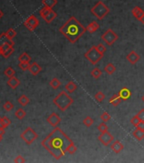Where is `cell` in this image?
I'll return each mask as SVG.
<instances>
[{"instance_id":"cell-20","label":"cell","mask_w":144,"mask_h":163,"mask_svg":"<svg viewBox=\"0 0 144 163\" xmlns=\"http://www.w3.org/2000/svg\"><path fill=\"white\" fill-rule=\"evenodd\" d=\"M100 27L99 24L97 21H92L91 23H89L87 27V31L89 33H94L95 32H97L98 29Z\"/></svg>"},{"instance_id":"cell-8","label":"cell","mask_w":144,"mask_h":163,"mask_svg":"<svg viewBox=\"0 0 144 163\" xmlns=\"http://www.w3.org/2000/svg\"><path fill=\"white\" fill-rule=\"evenodd\" d=\"M119 38V36L116 33H115L111 28L108 29L105 33L101 36V39L107 44L108 46H112L116 42Z\"/></svg>"},{"instance_id":"cell-50","label":"cell","mask_w":144,"mask_h":163,"mask_svg":"<svg viewBox=\"0 0 144 163\" xmlns=\"http://www.w3.org/2000/svg\"><path fill=\"white\" fill-rule=\"evenodd\" d=\"M142 102L144 103V94L142 96Z\"/></svg>"},{"instance_id":"cell-40","label":"cell","mask_w":144,"mask_h":163,"mask_svg":"<svg viewBox=\"0 0 144 163\" xmlns=\"http://www.w3.org/2000/svg\"><path fill=\"white\" fill-rule=\"evenodd\" d=\"M100 118H101V120L103 121H104V122H107L109 121L110 119H111V117H110V115L107 113V112H103L102 115L100 116Z\"/></svg>"},{"instance_id":"cell-5","label":"cell","mask_w":144,"mask_h":163,"mask_svg":"<svg viewBox=\"0 0 144 163\" xmlns=\"http://www.w3.org/2000/svg\"><path fill=\"white\" fill-rule=\"evenodd\" d=\"M104 55L101 54L100 52L97 49L96 46H93L91 49H89L85 53V58L92 64V65H96L99 61H101Z\"/></svg>"},{"instance_id":"cell-27","label":"cell","mask_w":144,"mask_h":163,"mask_svg":"<svg viewBox=\"0 0 144 163\" xmlns=\"http://www.w3.org/2000/svg\"><path fill=\"white\" fill-rule=\"evenodd\" d=\"M91 76L93 77L94 79H98L102 76V71L100 70L98 67H95L91 71Z\"/></svg>"},{"instance_id":"cell-11","label":"cell","mask_w":144,"mask_h":163,"mask_svg":"<svg viewBox=\"0 0 144 163\" xmlns=\"http://www.w3.org/2000/svg\"><path fill=\"white\" fill-rule=\"evenodd\" d=\"M47 123H49L52 127H56L57 126H59V124L61 122V118L57 113L53 112L51 115H49V116L47 117Z\"/></svg>"},{"instance_id":"cell-26","label":"cell","mask_w":144,"mask_h":163,"mask_svg":"<svg viewBox=\"0 0 144 163\" xmlns=\"http://www.w3.org/2000/svg\"><path fill=\"white\" fill-rule=\"evenodd\" d=\"M42 3L44 6L53 9L58 4V0H42Z\"/></svg>"},{"instance_id":"cell-47","label":"cell","mask_w":144,"mask_h":163,"mask_svg":"<svg viewBox=\"0 0 144 163\" xmlns=\"http://www.w3.org/2000/svg\"><path fill=\"white\" fill-rule=\"evenodd\" d=\"M7 44H9V46H14V42L13 41V40H10V39H9L8 41H7V42H6Z\"/></svg>"},{"instance_id":"cell-13","label":"cell","mask_w":144,"mask_h":163,"mask_svg":"<svg viewBox=\"0 0 144 163\" xmlns=\"http://www.w3.org/2000/svg\"><path fill=\"white\" fill-rule=\"evenodd\" d=\"M1 50H2V56L5 59H8L14 52V49L13 46H9V44L6 43L5 45L1 48Z\"/></svg>"},{"instance_id":"cell-48","label":"cell","mask_w":144,"mask_h":163,"mask_svg":"<svg viewBox=\"0 0 144 163\" xmlns=\"http://www.w3.org/2000/svg\"><path fill=\"white\" fill-rule=\"evenodd\" d=\"M139 21H140V22H141V23L142 24V25H144V14H143V16H142V18L140 19Z\"/></svg>"},{"instance_id":"cell-37","label":"cell","mask_w":144,"mask_h":163,"mask_svg":"<svg viewBox=\"0 0 144 163\" xmlns=\"http://www.w3.org/2000/svg\"><path fill=\"white\" fill-rule=\"evenodd\" d=\"M8 40H9V38L7 37L5 33H2V34L0 35V48H2L4 45H5Z\"/></svg>"},{"instance_id":"cell-24","label":"cell","mask_w":144,"mask_h":163,"mask_svg":"<svg viewBox=\"0 0 144 163\" xmlns=\"http://www.w3.org/2000/svg\"><path fill=\"white\" fill-rule=\"evenodd\" d=\"M14 116L18 120H23L26 116V112L22 108H19L18 110H16V111L14 112Z\"/></svg>"},{"instance_id":"cell-31","label":"cell","mask_w":144,"mask_h":163,"mask_svg":"<svg viewBox=\"0 0 144 163\" xmlns=\"http://www.w3.org/2000/svg\"><path fill=\"white\" fill-rule=\"evenodd\" d=\"M82 122H83V124L85 125L86 127H90L93 126V124L94 123V121H93V119L92 118V117H85L83 119V121H82Z\"/></svg>"},{"instance_id":"cell-46","label":"cell","mask_w":144,"mask_h":163,"mask_svg":"<svg viewBox=\"0 0 144 163\" xmlns=\"http://www.w3.org/2000/svg\"><path fill=\"white\" fill-rule=\"evenodd\" d=\"M5 133V128L4 127H0V135L4 136Z\"/></svg>"},{"instance_id":"cell-16","label":"cell","mask_w":144,"mask_h":163,"mask_svg":"<svg viewBox=\"0 0 144 163\" xmlns=\"http://www.w3.org/2000/svg\"><path fill=\"white\" fill-rule=\"evenodd\" d=\"M42 71V67L37 64V62H33L30 65V68H29V71L31 72V74L33 76H37L38 75L39 72H41Z\"/></svg>"},{"instance_id":"cell-4","label":"cell","mask_w":144,"mask_h":163,"mask_svg":"<svg viewBox=\"0 0 144 163\" xmlns=\"http://www.w3.org/2000/svg\"><path fill=\"white\" fill-rule=\"evenodd\" d=\"M110 9L103 1H98L91 9V13L98 20H103L109 14Z\"/></svg>"},{"instance_id":"cell-22","label":"cell","mask_w":144,"mask_h":163,"mask_svg":"<svg viewBox=\"0 0 144 163\" xmlns=\"http://www.w3.org/2000/svg\"><path fill=\"white\" fill-rule=\"evenodd\" d=\"M121 100L122 99L119 96V94H113L111 96V98L109 99V103L111 104L113 106L116 107V106H118L121 104Z\"/></svg>"},{"instance_id":"cell-49","label":"cell","mask_w":144,"mask_h":163,"mask_svg":"<svg viewBox=\"0 0 144 163\" xmlns=\"http://www.w3.org/2000/svg\"><path fill=\"white\" fill-rule=\"evenodd\" d=\"M3 16H4V12L0 9V20L3 18Z\"/></svg>"},{"instance_id":"cell-32","label":"cell","mask_w":144,"mask_h":163,"mask_svg":"<svg viewBox=\"0 0 144 163\" xmlns=\"http://www.w3.org/2000/svg\"><path fill=\"white\" fill-rule=\"evenodd\" d=\"M10 124H11V121L9 120L8 117H1V125H2V127H4L5 128H6V127H8Z\"/></svg>"},{"instance_id":"cell-30","label":"cell","mask_w":144,"mask_h":163,"mask_svg":"<svg viewBox=\"0 0 144 163\" xmlns=\"http://www.w3.org/2000/svg\"><path fill=\"white\" fill-rule=\"evenodd\" d=\"M5 34H6V36H7V37H8L9 39L12 40V39L16 36V32H15V30L13 29V28H9L7 32H5Z\"/></svg>"},{"instance_id":"cell-45","label":"cell","mask_w":144,"mask_h":163,"mask_svg":"<svg viewBox=\"0 0 144 163\" xmlns=\"http://www.w3.org/2000/svg\"><path fill=\"white\" fill-rule=\"evenodd\" d=\"M136 127H138L140 129H142V130H144V121H141L138 123V125Z\"/></svg>"},{"instance_id":"cell-19","label":"cell","mask_w":144,"mask_h":163,"mask_svg":"<svg viewBox=\"0 0 144 163\" xmlns=\"http://www.w3.org/2000/svg\"><path fill=\"white\" fill-rule=\"evenodd\" d=\"M132 136L135 138L136 139L141 141L144 139V130H142L138 127H136L132 132Z\"/></svg>"},{"instance_id":"cell-42","label":"cell","mask_w":144,"mask_h":163,"mask_svg":"<svg viewBox=\"0 0 144 163\" xmlns=\"http://www.w3.org/2000/svg\"><path fill=\"white\" fill-rule=\"evenodd\" d=\"M140 121H141V120H140L139 117H137V115L134 116V117L130 119V123H131V124H132V125H133L134 127L137 126Z\"/></svg>"},{"instance_id":"cell-6","label":"cell","mask_w":144,"mask_h":163,"mask_svg":"<svg viewBox=\"0 0 144 163\" xmlns=\"http://www.w3.org/2000/svg\"><path fill=\"white\" fill-rule=\"evenodd\" d=\"M38 138V134L31 127H26L24 132L20 134V139L23 140L26 145H30Z\"/></svg>"},{"instance_id":"cell-53","label":"cell","mask_w":144,"mask_h":163,"mask_svg":"<svg viewBox=\"0 0 144 163\" xmlns=\"http://www.w3.org/2000/svg\"><path fill=\"white\" fill-rule=\"evenodd\" d=\"M2 126V125H1V117H0V127Z\"/></svg>"},{"instance_id":"cell-17","label":"cell","mask_w":144,"mask_h":163,"mask_svg":"<svg viewBox=\"0 0 144 163\" xmlns=\"http://www.w3.org/2000/svg\"><path fill=\"white\" fill-rule=\"evenodd\" d=\"M131 14H133V16H134L136 20H139L143 16L144 11L140 8L139 6H135L133 9H131Z\"/></svg>"},{"instance_id":"cell-38","label":"cell","mask_w":144,"mask_h":163,"mask_svg":"<svg viewBox=\"0 0 144 163\" xmlns=\"http://www.w3.org/2000/svg\"><path fill=\"white\" fill-rule=\"evenodd\" d=\"M30 65H31V64L29 62H20L19 63V67L22 71H26L27 70L29 71Z\"/></svg>"},{"instance_id":"cell-33","label":"cell","mask_w":144,"mask_h":163,"mask_svg":"<svg viewBox=\"0 0 144 163\" xmlns=\"http://www.w3.org/2000/svg\"><path fill=\"white\" fill-rule=\"evenodd\" d=\"M94 99H95L98 102H102L103 100L105 99V94L103 93V92H101V91H98V93H95Z\"/></svg>"},{"instance_id":"cell-25","label":"cell","mask_w":144,"mask_h":163,"mask_svg":"<svg viewBox=\"0 0 144 163\" xmlns=\"http://www.w3.org/2000/svg\"><path fill=\"white\" fill-rule=\"evenodd\" d=\"M18 103L21 106L25 107V106H26L28 104L30 103V99L28 98L26 95L23 94V95H21V96L18 99Z\"/></svg>"},{"instance_id":"cell-51","label":"cell","mask_w":144,"mask_h":163,"mask_svg":"<svg viewBox=\"0 0 144 163\" xmlns=\"http://www.w3.org/2000/svg\"><path fill=\"white\" fill-rule=\"evenodd\" d=\"M2 139H3V136L0 135V143H1V141H2Z\"/></svg>"},{"instance_id":"cell-10","label":"cell","mask_w":144,"mask_h":163,"mask_svg":"<svg viewBox=\"0 0 144 163\" xmlns=\"http://www.w3.org/2000/svg\"><path fill=\"white\" fill-rule=\"evenodd\" d=\"M99 142L104 146H109V145L111 144L112 142L115 139V137L112 135L111 133L107 131V132H104V133H101V134L98 137Z\"/></svg>"},{"instance_id":"cell-15","label":"cell","mask_w":144,"mask_h":163,"mask_svg":"<svg viewBox=\"0 0 144 163\" xmlns=\"http://www.w3.org/2000/svg\"><path fill=\"white\" fill-rule=\"evenodd\" d=\"M119 96L121 97V99L122 100H127V99H129L130 98V96H131V92H130V90L128 88H122V89L119 91Z\"/></svg>"},{"instance_id":"cell-3","label":"cell","mask_w":144,"mask_h":163,"mask_svg":"<svg viewBox=\"0 0 144 163\" xmlns=\"http://www.w3.org/2000/svg\"><path fill=\"white\" fill-rule=\"evenodd\" d=\"M53 102L61 111H65L73 104L74 100L66 92V90H63L53 99Z\"/></svg>"},{"instance_id":"cell-35","label":"cell","mask_w":144,"mask_h":163,"mask_svg":"<svg viewBox=\"0 0 144 163\" xmlns=\"http://www.w3.org/2000/svg\"><path fill=\"white\" fill-rule=\"evenodd\" d=\"M5 75L6 77H14V74H15V71L12 68V67H8L6 70L5 71Z\"/></svg>"},{"instance_id":"cell-2","label":"cell","mask_w":144,"mask_h":163,"mask_svg":"<svg viewBox=\"0 0 144 163\" xmlns=\"http://www.w3.org/2000/svg\"><path fill=\"white\" fill-rule=\"evenodd\" d=\"M59 31L67 38L69 42L75 43L87 32V27H85L77 19L72 15L62 27H60Z\"/></svg>"},{"instance_id":"cell-36","label":"cell","mask_w":144,"mask_h":163,"mask_svg":"<svg viewBox=\"0 0 144 163\" xmlns=\"http://www.w3.org/2000/svg\"><path fill=\"white\" fill-rule=\"evenodd\" d=\"M14 105L10 102V101H6V102L3 105V108L5 109L6 111H10L14 109Z\"/></svg>"},{"instance_id":"cell-14","label":"cell","mask_w":144,"mask_h":163,"mask_svg":"<svg viewBox=\"0 0 144 163\" xmlns=\"http://www.w3.org/2000/svg\"><path fill=\"white\" fill-rule=\"evenodd\" d=\"M110 148H111V149L115 153L119 154L124 149V145H123V144L121 143L120 140H115V141H113L111 143Z\"/></svg>"},{"instance_id":"cell-34","label":"cell","mask_w":144,"mask_h":163,"mask_svg":"<svg viewBox=\"0 0 144 163\" xmlns=\"http://www.w3.org/2000/svg\"><path fill=\"white\" fill-rule=\"evenodd\" d=\"M67 153H69L70 155H73L75 153V151L77 150V147L75 146V145L74 143L72 142L71 144H70L68 147H67Z\"/></svg>"},{"instance_id":"cell-23","label":"cell","mask_w":144,"mask_h":163,"mask_svg":"<svg viewBox=\"0 0 144 163\" xmlns=\"http://www.w3.org/2000/svg\"><path fill=\"white\" fill-rule=\"evenodd\" d=\"M116 71V67L115 66V65L113 63H109L107 65H105L104 67V71L109 75L114 74V72Z\"/></svg>"},{"instance_id":"cell-9","label":"cell","mask_w":144,"mask_h":163,"mask_svg":"<svg viewBox=\"0 0 144 163\" xmlns=\"http://www.w3.org/2000/svg\"><path fill=\"white\" fill-rule=\"evenodd\" d=\"M23 24L30 32H33L39 26V20L34 14H32L24 21Z\"/></svg>"},{"instance_id":"cell-21","label":"cell","mask_w":144,"mask_h":163,"mask_svg":"<svg viewBox=\"0 0 144 163\" xmlns=\"http://www.w3.org/2000/svg\"><path fill=\"white\" fill-rule=\"evenodd\" d=\"M65 89L68 93H74L75 89H77V85L73 81H70L69 83L65 84Z\"/></svg>"},{"instance_id":"cell-28","label":"cell","mask_w":144,"mask_h":163,"mask_svg":"<svg viewBox=\"0 0 144 163\" xmlns=\"http://www.w3.org/2000/svg\"><path fill=\"white\" fill-rule=\"evenodd\" d=\"M49 85L51 86L52 89H58L60 87L61 85V82L60 80L58 79L57 77H54L53 79L50 81V83H49Z\"/></svg>"},{"instance_id":"cell-1","label":"cell","mask_w":144,"mask_h":163,"mask_svg":"<svg viewBox=\"0 0 144 163\" xmlns=\"http://www.w3.org/2000/svg\"><path fill=\"white\" fill-rule=\"evenodd\" d=\"M73 141L70 139L65 132L60 127H54V129L42 140L41 145L47 150L52 156L56 160H60L67 152V147Z\"/></svg>"},{"instance_id":"cell-29","label":"cell","mask_w":144,"mask_h":163,"mask_svg":"<svg viewBox=\"0 0 144 163\" xmlns=\"http://www.w3.org/2000/svg\"><path fill=\"white\" fill-rule=\"evenodd\" d=\"M32 61V58H31V56L28 55L27 53H23V54H21L20 57H19V61L20 62H30V61Z\"/></svg>"},{"instance_id":"cell-41","label":"cell","mask_w":144,"mask_h":163,"mask_svg":"<svg viewBox=\"0 0 144 163\" xmlns=\"http://www.w3.org/2000/svg\"><path fill=\"white\" fill-rule=\"evenodd\" d=\"M96 48H97V49H98V51L100 52L101 54H103V55H104V53H105L106 50H107V48H106V46H105V45H103V43H98V45L96 46Z\"/></svg>"},{"instance_id":"cell-44","label":"cell","mask_w":144,"mask_h":163,"mask_svg":"<svg viewBox=\"0 0 144 163\" xmlns=\"http://www.w3.org/2000/svg\"><path fill=\"white\" fill-rule=\"evenodd\" d=\"M136 115H137V117H139L141 121H144V109H142Z\"/></svg>"},{"instance_id":"cell-52","label":"cell","mask_w":144,"mask_h":163,"mask_svg":"<svg viewBox=\"0 0 144 163\" xmlns=\"http://www.w3.org/2000/svg\"><path fill=\"white\" fill-rule=\"evenodd\" d=\"M0 55H2V50H1V48H0Z\"/></svg>"},{"instance_id":"cell-39","label":"cell","mask_w":144,"mask_h":163,"mask_svg":"<svg viewBox=\"0 0 144 163\" xmlns=\"http://www.w3.org/2000/svg\"><path fill=\"white\" fill-rule=\"evenodd\" d=\"M98 130L100 132V133H104V132H107L109 130V127H108L107 124L103 122V123H100L98 127Z\"/></svg>"},{"instance_id":"cell-43","label":"cell","mask_w":144,"mask_h":163,"mask_svg":"<svg viewBox=\"0 0 144 163\" xmlns=\"http://www.w3.org/2000/svg\"><path fill=\"white\" fill-rule=\"evenodd\" d=\"M14 162L15 163H24L26 162V160L24 158L22 155H17L15 158L14 159Z\"/></svg>"},{"instance_id":"cell-18","label":"cell","mask_w":144,"mask_h":163,"mask_svg":"<svg viewBox=\"0 0 144 163\" xmlns=\"http://www.w3.org/2000/svg\"><path fill=\"white\" fill-rule=\"evenodd\" d=\"M7 84H8L12 89H15L18 87L19 85L20 84V81L14 76V77H9L8 82H7Z\"/></svg>"},{"instance_id":"cell-7","label":"cell","mask_w":144,"mask_h":163,"mask_svg":"<svg viewBox=\"0 0 144 163\" xmlns=\"http://www.w3.org/2000/svg\"><path fill=\"white\" fill-rule=\"evenodd\" d=\"M39 14H40V16H41L47 24L51 23L52 21H53V20L57 17V15H58L55 11L53 10V9H50V8L46 7V6H44L43 8L40 9Z\"/></svg>"},{"instance_id":"cell-12","label":"cell","mask_w":144,"mask_h":163,"mask_svg":"<svg viewBox=\"0 0 144 163\" xmlns=\"http://www.w3.org/2000/svg\"><path fill=\"white\" fill-rule=\"evenodd\" d=\"M140 59H141V57H140L139 55L136 51H134V50H131L126 55V61H128V62H130V64H131V65L136 64L140 61Z\"/></svg>"}]
</instances>
